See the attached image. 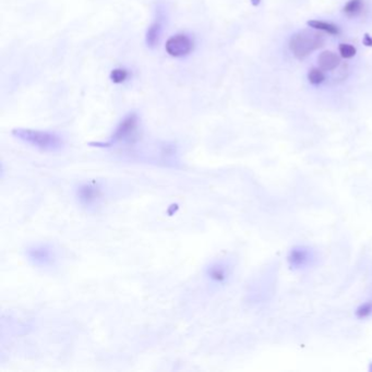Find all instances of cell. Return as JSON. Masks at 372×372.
<instances>
[{"label": "cell", "instance_id": "obj_12", "mask_svg": "<svg viewBox=\"0 0 372 372\" xmlns=\"http://www.w3.org/2000/svg\"><path fill=\"white\" fill-rule=\"evenodd\" d=\"M307 77L309 83L312 86H320L327 80V74H325V71H323L320 67H312V68L309 69Z\"/></svg>", "mask_w": 372, "mask_h": 372}, {"label": "cell", "instance_id": "obj_9", "mask_svg": "<svg viewBox=\"0 0 372 372\" xmlns=\"http://www.w3.org/2000/svg\"><path fill=\"white\" fill-rule=\"evenodd\" d=\"M340 64H342L340 57L332 50H324L318 56V67L325 72L335 71L339 68Z\"/></svg>", "mask_w": 372, "mask_h": 372}, {"label": "cell", "instance_id": "obj_1", "mask_svg": "<svg viewBox=\"0 0 372 372\" xmlns=\"http://www.w3.org/2000/svg\"><path fill=\"white\" fill-rule=\"evenodd\" d=\"M12 136L18 140L43 152H58L65 147V141L59 134L51 131L31 128H15Z\"/></svg>", "mask_w": 372, "mask_h": 372}, {"label": "cell", "instance_id": "obj_2", "mask_svg": "<svg viewBox=\"0 0 372 372\" xmlns=\"http://www.w3.org/2000/svg\"><path fill=\"white\" fill-rule=\"evenodd\" d=\"M140 129V118L137 112H129L116 126L115 130L105 141L93 142L90 146L101 149H110L120 144H132L137 141Z\"/></svg>", "mask_w": 372, "mask_h": 372}, {"label": "cell", "instance_id": "obj_10", "mask_svg": "<svg viewBox=\"0 0 372 372\" xmlns=\"http://www.w3.org/2000/svg\"><path fill=\"white\" fill-rule=\"evenodd\" d=\"M307 25L309 28H311L313 30L320 31L322 33H327L329 35H333V36H337L340 34V28L338 25L334 24L332 22H328V21H323V20H309L307 22Z\"/></svg>", "mask_w": 372, "mask_h": 372}, {"label": "cell", "instance_id": "obj_6", "mask_svg": "<svg viewBox=\"0 0 372 372\" xmlns=\"http://www.w3.org/2000/svg\"><path fill=\"white\" fill-rule=\"evenodd\" d=\"M75 197L79 203L84 208H95L101 202L103 190L97 183H84L76 188Z\"/></svg>", "mask_w": 372, "mask_h": 372}, {"label": "cell", "instance_id": "obj_5", "mask_svg": "<svg viewBox=\"0 0 372 372\" xmlns=\"http://www.w3.org/2000/svg\"><path fill=\"white\" fill-rule=\"evenodd\" d=\"M167 18L168 13L166 7H165L163 3H157L156 6H155L153 21L147 29L146 37H144L146 45L149 48H155L159 44V42H161L165 25H166L167 22Z\"/></svg>", "mask_w": 372, "mask_h": 372}, {"label": "cell", "instance_id": "obj_15", "mask_svg": "<svg viewBox=\"0 0 372 372\" xmlns=\"http://www.w3.org/2000/svg\"><path fill=\"white\" fill-rule=\"evenodd\" d=\"M364 44L366 46H372V37L369 35H365V38H364Z\"/></svg>", "mask_w": 372, "mask_h": 372}, {"label": "cell", "instance_id": "obj_3", "mask_svg": "<svg viewBox=\"0 0 372 372\" xmlns=\"http://www.w3.org/2000/svg\"><path fill=\"white\" fill-rule=\"evenodd\" d=\"M325 44V36L320 31L311 28L298 31L289 38L288 48L298 60H303L313 51L322 48Z\"/></svg>", "mask_w": 372, "mask_h": 372}, {"label": "cell", "instance_id": "obj_11", "mask_svg": "<svg viewBox=\"0 0 372 372\" xmlns=\"http://www.w3.org/2000/svg\"><path fill=\"white\" fill-rule=\"evenodd\" d=\"M365 8L364 0H348L343 7L342 11L345 17L347 18H357L363 13Z\"/></svg>", "mask_w": 372, "mask_h": 372}, {"label": "cell", "instance_id": "obj_8", "mask_svg": "<svg viewBox=\"0 0 372 372\" xmlns=\"http://www.w3.org/2000/svg\"><path fill=\"white\" fill-rule=\"evenodd\" d=\"M232 272V266L226 260H216L211 262L205 267L204 275L213 285H223L229 280Z\"/></svg>", "mask_w": 372, "mask_h": 372}, {"label": "cell", "instance_id": "obj_4", "mask_svg": "<svg viewBox=\"0 0 372 372\" xmlns=\"http://www.w3.org/2000/svg\"><path fill=\"white\" fill-rule=\"evenodd\" d=\"M25 256L31 264L39 268L53 266L57 261L56 249L47 242H38L27 247Z\"/></svg>", "mask_w": 372, "mask_h": 372}, {"label": "cell", "instance_id": "obj_16", "mask_svg": "<svg viewBox=\"0 0 372 372\" xmlns=\"http://www.w3.org/2000/svg\"><path fill=\"white\" fill-rule=\"evenodd\" d=\"M252 2H253V3H255V4H259L260 0H252Z\"/></svg>", "mask_w": 372, "mask_h": 372}, {"label": "cell", "instance_id": "obj_14", "mask_svg": "<svg viewBox=\"0 0 372 372\" xmlns=\"http://www.w3.org/2000/svg\"><path fill=\"white\" fill-rule=\"evenodd\" d=\"M128 76H129V72L123 68L113 69L111 72V80L113 82V83H117V84L123 83V82L128 79Z\"/></svg>", "mask_w": 372, "mask_h": 372}, {"label": "cell", "instance_id": "obj_7", "mask_svg": "<svg viewBox=\"0 0 372 372\" xmlns=\"http://www.w3.org/2000/svg\"><path fill=\"white\" fill-rule=\"evenodd\" d=\"M193 46L194 43L190 36L180 33L173 35L172 37H169L166 40L165 50L174 58H183V57L188 56L193 50Z\"/></svg>", "mask_w": 372, "mask_h": 372}, {"label": "cell", "instance_id": "obj_13", "mask_svg": "<svg viewBox=\"0 0 372 372\" xmlns=\"http://www.w3.org/2000/svg\"><path fill=\"white\" fill-rule=\"evenodd\" d=\"M338 53L340 57H343L344 59H351L354 58L356 54H357V49H356L354 45L342 43L338 45Z\"/></svg>", "mask_w": 372, "mask_h": 372}]
</instances>
